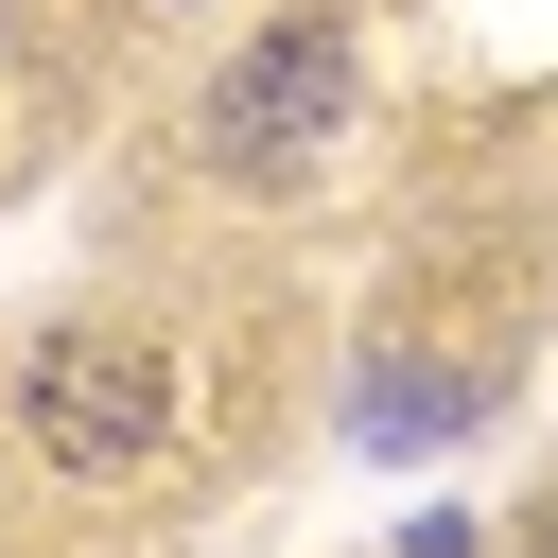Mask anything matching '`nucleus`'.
Wrapping results in <instances>:
<instances>
[{"instance_id": "2", "label": "nucleus", "mask_w": 558, "mask_h": 558, "mask_svg": "<svg viewBox=\"0 0 558 558\" xmlns=\"http://www.w3.org/2000/svg\"><path fill=\"white\" fill-rule=\"evenodd\" d=\"M331 105H349V52L296 17V35H262V52L209 87V157H227V174H296V157L331 140Z\"/></svg>"}, {"instance_id": "1", "label": "nucleus", "mask_w": 558, "mask_h": 558, "mask_svg": "<svg viewBox=\"0 0 558 558\" xmlns=\"http://www.w3.org/2000/svg\"><path fill=\"white\" fill-rule=\"evenodd\" d=\"M35 436H52V471H140L174 436V366L140 331H52L35 349Z\"/></svg>"}]
</instances>
